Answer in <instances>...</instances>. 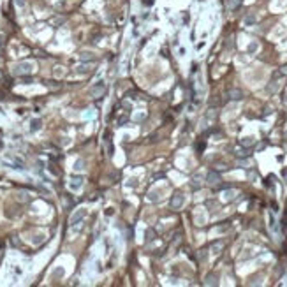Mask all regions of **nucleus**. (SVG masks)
Here are the masks:
<instances>
[{
  "mask_svg": "<svg viewBox=\"0 0 287 287\" xmlns=\"http://www.w3.org/2000/svg\"><path fill=\"white\" fill-rule=\"evenodd\" d=\"M218 180H220V176H218L217 173H213V171L208 173V176H206V182H208V183H217Z\"/></svg>",
  "mask_w": 287,
  "mask_h": 287,
  "instance_id": "2",
  "label": "nucleus"
},
{
  "mask_svg": "<svg viewBox=\"0 0 287 287\" xmlns=\"http://www.w3.org/2000/svg\"><path fill=\"white\" fill-rule=\"evenodd\" d=\"M241 95H243V93H241L240 92V90H231V92H229V97H231V99H241Z\"/></svg>",
  "mask_w": 287,
  "mask_h": 287,
  "instance_id": "3",
  "label": "nucleus"
},
{
  "mask_svg": "<svg viewBox=\"0 0 287 287\" xmlns=\"http://www.w3.org/2000/svg\"><path fill=\"white\" fill-rule=\"evenodd\" d=\"M183 204V195L182 194H175V197L171 199V206L176 208V206H182Z\"/></svg>",
  "mask_w": 287,
  "mask_h": 287,
  "instance_id": "1",
  "label": "nucleus"
},
{
  "mask_svg": "<svg viewBox=\"0 0 287 287\" xmlns=\"http://www.w3.org/2000/svg\"><path fill=\"white\" fill-rule=\"evenodd\" d=\"M101 92H104V86H99V88H95V90H92V93H95V95H99Z\"/></svg>",
  "mask_w": 287,
  "mask_h": 287,
  "instance_id": "4",
  "label": "nucleus"
},
{
  "mask_svg": "<svg viewBox=\"0 0 287 287\" xmlns=\"http://www.w3.org/2000/svg\"><path fill=\"white\" fill-rule=\"evenodd\" d=\"M199 185H201V183H199V176H195V178H194V185H192V187H194V188H199Z\"/></svg>",
  "mask_w": 287,
  "mask_h": 287,
  "instance_id": "5",
  "label": "nucleus"
}]
</instances>
